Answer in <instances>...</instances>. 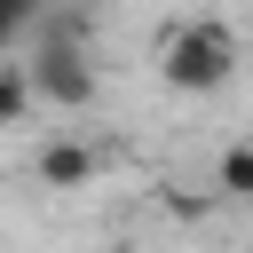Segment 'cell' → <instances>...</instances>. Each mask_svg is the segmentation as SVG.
I'll use <instances>...</instances> for the list:
<instances>
[{"instance_id":"6","label":"cell","mask_w":253,"mask_h":253,"mask_svg":"<svg viewBox=\"0 0 253 253\" xmlns=\"http://www.w3.org/2000/svg\"><path fill=\"white\" fill-rule=\"evenodd\" d=\"M40 8H47V0H0V47H8V40H16V32L40 16Z\"/></svg>"},{"instance_id":"2","label":"cell","mask_w":253,"mask_h":253,"mask_svg":"<svg viewBox=\"0 0 253 253\" xmlns=\"http://www.w3.org/2000/svg\"><path fill=\"white\" fill-rule=\"evenodd\" d=\"M24 79H32V103H55V111H87L95 103V63H87L79 40H47L24 63Z\"/></svg>"},{"instance_id":"1","label":"cell","mask_w":253,"mask_h":253,"mask_svg":"<svg viewBox=\"0 0 253 253\" xmlns=\"http://www.w3.org/2000/svg\"><path fill=\"white\" fill-rule=\"evenodd\" d=\"M237 63H245V47H237V32H229L221 16H190V24H174L166 47H158V79H166L174 95H221V87L237 79Z\"/></svg>"},{"instance_id":"5","label":"cell","mask_w":253,"mask_h":253,"mask_svg":"<svg viewBox=\"0 0 253 253\" xmlns=\"http://www.w3.org/2000/svg\"><path fill=\"white\" fill-rule=\"evenodd\" d=\"M24 111H32V79H24V63H0V126H24Z\"/></svg>"},{"instance_id":"3","label":"cell","mask_w":253,"mask_h":253,"mask_svg":"<svg viewBox=\"0 0 253 253\" xmlns=\"http://www.w3.org/2000/svg\"><path fill=\"white\" fill-rule=\"evenodd\" d=\"M32 166H40V182H47V190H87V182H95V150H87V142H71V134H63V142H40V158H32Z\"/></svg>"},{"instance_id":"4","label":"cell","mask_w":253,"mask_h":253,"mask_svg":"<svg viewBox=\"0 0 253 253\" xmlns=\"http://www.w3.org/2000/svg\"><path fill=\"white\" fill-rule=\"evenodd\" d=\"M213 198L253 206V142H229V150H221V166H213Z\"/></svg>"}]
</instances>
